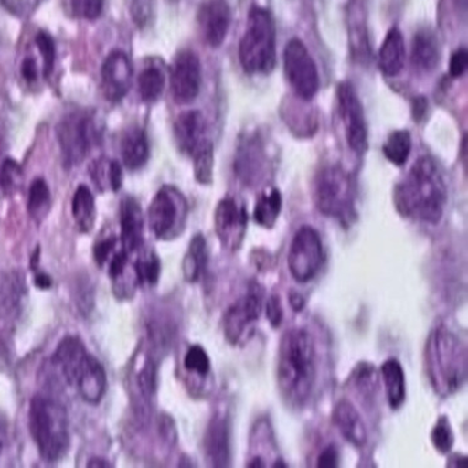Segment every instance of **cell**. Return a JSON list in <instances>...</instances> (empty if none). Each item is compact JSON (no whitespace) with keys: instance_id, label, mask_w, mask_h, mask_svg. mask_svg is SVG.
Returning <instances> with one entry per match:
<instances>
[{"instance_id":"6da1fadb","label":"cell","mask_w":468,"mask_h":468,"mask_svg":"<svg viewBox=\"0 0 468 468\" xmlns=\"http://www.w3.org/2000/svg\"><path fill=\"white\" fill-rule=\"evenodd\" d=\"M394 199L402 217L427 224L440 223L447 189L435 160L427 155L416 160L405 179L396 186Z\"/></svg>"},{"instance_id":"7a4b0ae2","label":"cell","mask_w":468,"mask_h":468,"mask_svg":"<svg viewBox=\"0 0 468 468\" xmlns=\"http://www.w3.org/2000/svg\"><path fill=\"white\" fill-rule=\"evenodd\" d=\"M316 381V348L309 331L292 329L280 343L278 384L283 399L292 408L309 401Z\"/></svg>"},{"instance_id":"3957f363","label":"cell","mask_w":468,"mask_h":468,"mask_svg":"<svg viewBox=\"0 0 468 468\" xmlns=\"http://www.w3.org/2000/svg\"><path fill=\"white\" fill-rule=\"evenodd\" d=\"M425 367L432 388L441 398L456 394L467 380V348L449 327H436L425 347Z\"/></svg>"},{"instance_id":"277c9868","label":"cell","mask_w":468,"mask_h":468,"mask_svg":"<svg viewBox=\"0 0 468 468\" xmlns=\"http://www.w3.org/2000/svg\"><path fill=\"white\" fill-rule=\"evenodd\" d=\"M29 429L40 456L48 463L63 459L69 449V425L64 406L47 395L34 396L29 408Z\"/></svg>"},{"instance_id":"5b68a950","label":"cell","mask_w":468,"mask_h":468,"mask_svg":"<svg viewBox=\"0 0 468 468\" xmlns=\"http://www.w3.org/2000/svg\"><path fill=\"white\" fill-rule=\"evenodd\" d=\"M239 59L248 74H269L276 64V30L269 10L254 6L240 46Z\"/></svg>"},{"instance_id":"8992f818","label":"cell","mask_w":468,"mask_h":468,"mask_svg":"<svg viewBox=\"0 0 468 468\" xmlns=\"http://www.w3.org/2000/svg\"><path fill=\"white\" fill-rule=\"evenodd\" d=\"M314 201L321 214L336 218L344 225H350L356 217L351 177L339 166H327L317 174Z\"/></svg>"},{"instance_id":"52a82bcc","label":"cell","mask_w":468,"mask_h":468,"mask_svg":"<svg viewBox=\"0 0 468 468\" xmlns=\"http://www.w3.org/2000/svg\"><path fill=\"white\" fill-rule=\"evenodd\" d=\"M58 142L65 164L75 165L83 162L99 138V128L93 116L84 112L65 115L57 126Z\"/></svg>"},{"instance_id":"ba28073f","label":"cell","mask_w":468,"mask_h":468,"mask_svg":"<svg viewBox=\"0 0 468 468\" xmlns=\"http://www.w3.org/2000/svg\"><path fill=\"white\" fill-rule=\"evenodd\" d=\"M324 251L319 232L309 225L296 231L290 245L288 266L293 280L306 283L316 278L323 268Z\"/></svg>"},{"instance_id":"9c48e42d","label":"cell","mask_w":468,"mask_h":468,"mask_svg":"<svg viewBox=\"0 0 468 468\" xmlns=\"http://www.w3.org/2000/svg\"><path fill=\"white\" fill-rule=\"evenodd\" d=\"M283 68L297 97L305 101L315 97L320 88L319 71L302 40L293 37L286 44L283 51Z\"/></svg>"},{"instance_id":"30bf717a","label":"cell","mask_w":468,"mask_h":468,"mask_svg":"<svg viewBox=\"0 0 468 468\" xmlns=\"http://www.w3.org/2000/svg\"><path fill=\"white\" fill-rule=\"evenodd\" d=\"M336 95L347 144L354 153L362 155L367 150L368 138L367 119L360 99L353 85L347 81L339 84Z\"/></svg>"},{"instance_id":"8fae6325","label":"cell","mask_w":468,"mask_h":468,"mask_svg":"<svg viewBox=\"0 0 468 468\" xmlns=\"http://www.w3.org/2000/svg\"><path fill=\"white\" fill-rule=\"evenodd\" d=\"M264 290L258 283H252L241 299L229 307L224 317L225 337L229 343L237 345L251 324L256 323L261 314Z\"/></svg>"},{"instance_id":"7c38bea8","label":"cell","mask_w":468,"mask_h":468,"mask_svg":"<svg viewBox=\"0 0 468 468\" xmlns=\"http://www.w3.org/2000/svg\"><path fill=\"white\" fill-rule=\"evenodd\" d=\"M186 210V201L179 191L165 186L154 197L149 207V225L154 235L167 239L174 234Z\"/></svg>"},{"instance_id":"4fadbf2b","label":"cell","mask_w":468,"mask_h":468,"mask_svg":"<svg viewBox=\"0 0 468 468\" xmlns=\"http://www.w3.org/2000/svg\"><path fill=\"white\" fill-rule=\"evenodd\" d=\"M201 85L199 57L191 50H183L174 59L172 91L177 104H190L197 98Z\"/></svg>"},{"instance_id":"5bb4252c","label":"cell","mask_w":468,"mask_h":468,"mask_svg":"<svg viewBox=\"0 0 468 468\" xmlns=\"http://www.w3.org/2000/svg\"><path fill=\"white\" fill-rule=\"evenodd\" d=\"M248 213L231 197H225L215 211V229L225 248L237 250L244 239Z\"/></svg>"},{"instance_id":"9a60e30c","label":"cell","mask_w":468,"mask_h":468,"mask_svg":"<svg viewBox=\"0 0 468 468\" xmlns=\"http://www.w3.org/2000/svg\"><path fill=\"white\" fill-rule=\"evenodd\" d=\"M133 81V67L128 56L122 51H112L101 68V83L105 98L121 101L129 93Z\"/></svg>"},{"instance_id":"2e32d148","label":"cell","mask_w":468,"mask_h":468,"mask_svg":"<svg viewBox=\"0 0 468 468\" xmlns=\"http://www.w3.org/2000/svg\"><path fill=\"white\" fill-rule=\"evenodd\" d=\"M197 22L205 42L211 48L224 43L231 23V10L227 0H207L201 5Z\"/></svg>"},{"instance_id":"e0dca14e","label":"cell","mask_w":468,"mask_h":468,"mask_svg":"<svg viewBox=\"0 0 468 468\" xmlns=\"http://www.w3.org/2000/svg\"><path fill=\"white\" fill-rule=\"evenodd\" d=\"M346 23L351 56L357 63L367 64L371 58V48L364 0H350L347 5Z\"/></svg>"},{"instance_id":"ac0fdd59","label":"cell","mask_w":468,"mask_h":468,"mask_svg":"<svg viewBox=\"0 0 468 468\" xmlns=\"http://www.w3.org/2000/svg\"><path fill=\"white\" fill-rule=\"evenodd\" d=\"M230 423L228 416L217 413L210 420L205 433L204 449L207 459L213 467L230 466L231 461Z\"/></svg>"},{"instance_id":"d6986e66","label":"cell","mask_w":468,"mask_h":468,"mask_svg":"<svg viewBox=\"0 0 468 468\" xmlns=\"http://www.w3.org/2000/svg\"><path fill=\"white\" fill-rule=\"evenodd\" d=\"M177 148L193 156L207 142V122L197 111H187L179 115L174 125Z\"/></svg>"},{"instance_id":"ffe728a7","label":"cell","mask_w":468,"mask_h":468,"mask_svg":"<svg viewBox=\"0 0 468 468\" xmlns=\"http://www.w3.org/2000/svg\"><path fill=\"white\" fill-rule=\"evenodd\" d=\"M81 399L91 405H98L107 391V374L101 362L89 354L83 367L75 376L73 385Z\"/></svg>"},{"instance_id":"44dd1931","label":"cell","mask_w":468,"mask_h":468,"mask_svg":"<svg viewBox=\"0 0 468 468\" xmlns=\"http://www.w3.org/2000/svg\"><path fill=\"white\" fill-rule=\"evenodd\" d=\"M121 241L122 250L132 254L143 244L144 218L142 207L133 197H126L121 207Z\"/></svg>"},{"instance_id":"7402d4cb","label":"cell","mask_w":468,"mask_h":468,"mask_svg":"<svg viewBox=\"0 0 468 468\" xmlns=\"http://www.w3.org/2000/svg\"><path fill=\"white\" fill-rule=\"evenodd\" d=\"M333 422L344 439L355 447H362L367 442V430L362 421L360 412L347 399H341L335 406Z\"/></svg>"},{"instance_id":"603a6c76","label":"cell","mask_w":468,"mask_h":468,"mask_svg":"<svg viewBox=\"0 0 468 468\" xmlns=\"http://www.w3.org/2000/svg\"><path fill=\"white\" fill-rule=\"evenodd\" d=\"M88 351L78 337L68 336L58 345L53 364L61 372L65 381L71 386L77 372L87 360Z\"/></svg>"},{"instance_id":"cb8c5ba5","label":"cell","mask_w":468,"mask_h":468,"mask_svg":"<svg viewBox=\"0 0 468 468\" xmlns=\"http://www.w3.org/2000/svg\"><path fill=\"white\" fill-rule=\"evenodd\" d=\"M405 59L404 37L398 28H392L378 51V68L386 77H396L404 69Z\"/></svg>"},{"instance_id":"d4e9b609","label":"cell","mask_w":468,"mask_h":468,"mask_svg":"<svg viewBox=\"0 0 468 468\" xmlns=\"http://www.w3.org/2000/svg\"><path fill=\"white\" fill-rule=\"evenodd\" d=\"M440 44L435 33L421 29L413 37L411 60L420 71L435 70L440 63Z\"/></svg>"},{"instance_id":"484cf974","label":"cell","mask_w":468,"mask_h":468,"mask_svg":"<svg viewBox=\"0 0 468 468\" xmlns=\"http://www.w3.org/2000/svg\"><path fill=\"white\" fill-rule=\"evenodd\" d=\"M381 376L389 408L395 411L401 409L406 399V378L402 365L396 358H388L382 364Z\"/></svg>"},{"instance_id":"4316f807","label":"cell","mask_w":468,"mask_h":468,"mask_svg":"<svg viewBox=\"0 0 468 468\" xmlns=\"http://www.w3.org/2000/svg\"><path fill=\"white\" fill-rule=\"evenodd\" d=\"M122 156L129 170H138L149 159V144L144 130L132 128L122 139Z\"/></svg>"},{"instance_id":"83f0119b","label":"cell","mask_w":468,"mask_h":468,"mask_svg":"<svg viewBox=\"0 0 468 468\" xmlns=\"http://www.w3.org/2000/svg\"><path fill=\"white\" fill-rule=\"evenodd\" d=\"M24 282L18 274H10L0 282V319L16 320L24 296Z\"/></svg>"},{"instance_id":"f1b7e54d","label":"cell","mask_w":468,"mask_h":468,"mask_svg":"<svg viewBox=\"0 0 468 468\" xmlns=\"http://www.w3.org/2000/svg\"><path fill=\"white\" fill-rule=\"evenodd\" d=\"M209 252H207V240L201 234L191 239L189 249L183 262L184 278L186 282H199L207 270Z\"/></svg>"},{"instance_id":"f546056e","label":"cell","mask_w":468,"mask_h":468,"mask_svg":"<svg viewBox=\"0 0 468 468\" xmlns=\"http://www.w3.org/2000/svg\"><path fill=\"white\" fill-rule=\"evenodd\" d=\"M261 167L262 154L259 143L254 138L246 139L239 146L237 163H235L239 177L251 183L261 172Z\"/></svg>"},{"instance_id":"4dcf8cb0","label":"cell","mask_w":468,"mask_h":468,"mask_svg":"<svg viewBox=\"0 0 468 468\" xmlns=\"http://www.w3.org/2000/svg\"><path fill=\"white\" fill-rule=\"evenodd\" d=\"M71 213L80 231L93 230L95 218H97V207H95L93 194L89 187L80 186L75 190L73 201H71Z\"/></svg>"},{"instance_id":"1f68e13d","label":"cell","mask_w":468,"mask_h":468,"mask_svg":"<svg viewBox=\"0 0 468 468\" xmlns=\"http://www.w3.org/2000/svg\"><path fill=\"white\" fill-rule=\"evenodd\" d=\"M282 197L278 189L265 191L256 201L254 218L260 227L272 229L282 213Z\"/></svg>"},{"instance_id":"d6a6232c","label":"cell","mask_w":468,"mask_h":468,"mask_svg":"<svg viewBox=\"0 0 468 468\" xmlns=\"http://www.w3.org/2000/svg\"><path fill=\"white\" fill-rule=\"evenodd\" d=\"M411 149L412 139L408 130H396L391 133L384 144L386 159L398 166H402L408 162Z\"/></svg>"},{"instance_id":"836d02e7","label":"cell","mask_w":468,"mask_h":468,"mask_svg":"<svg viewBox=\"0 0 468 468\" xmlns=\"http://www.w3.org/2000/svg\"><path fill=\"white\" fill-rule=\"evenodd\" d=\"M139 93L143 101L154 102L158 101L165 87V77L156 67H148L142 71L138 80Z\"/></svg>"},{"instance_id":"e575fe53","label":"cell","mask_w":468,"mask_h":468,"mask_svg":"<svg viewBox=\"0 0 468 468\" xmlns=\"http://www.w3.org/2000/svg\"><path fill=\"white\" fill-rule=\"evenodd\" d=\"M50 190L43 179L33 181L29 189L28 211L36 221H42L50 209Z\"/></svg>"},{"instance_id":"d590c367","label":"cell","mask_w":468,"mask_h":468,"mask_svg":"<svg viewBox=\"0 0 468 468\" xmlns=\"http://www.w3.org/2000/svg\"><path fill=\"white\" fill-rule=\"evenodd\" d=\"M193 159L195 179L197 183L209 186L214 172V148L209 140L194 154Z\"/></svg>"},{"instance_id":"8d00e7d4","label":"cell","mask_w":468,"mask_h":468,"mask_svg":"<svg viewBox=\"0 0 468 468\" xmlns=\"http://www.w3.org/2000/svg\"><path fill=\"white\" fill-rule=\"evenodd\" d=\"M23 172L19 164L12 159H5L0 167V186L5 194H12L22 186Z\"/></svg>"},{"instance_id":"74e56055","label":"cell","mask_w":468,"mask_h":468,"mask_svg":"<svg viewBox=\"0 0 468 468\" xmlns=\"http://www.w3.org/2000/svg\"><path fill=\"white\" fill-rule=\"evenodd\" d=\"M432 445L440 453L446 454L452 450L454 435L446 416H441L431 432Z\"/></svg>"},{"instance_id":"f35d334b","label":"cell","mask_w":468,"mask_h":468,"mask_svg":"<svg viewBox=\"0 0 468 468\" xmlns=\"http://www.w3.org/2000/svg\"><path fill=\"white\" fill-rule=\"evenodd\" d=\"M36 44L40 56L43 58V74L48 78L54 70L56 64V43L49 33L39 32L36 37Z\"/></svg>"},{"instance_id":"ab89813d","label":"cell","mask_w":468,"mask_h":468,"mask_svg":"<svg viewBox=\"0 0 468 468\" xmlns=\"http://www.w3.org/2000/svg\"><path fill=\"white\" fill-rule=\"evenodd\" d=\"M130 16L138 28H146L155 13V0H130Z\"/></svg>"},{"instance_id":"60d3db41","label":"cell","mask_w":468,"mask_h":468,"mask_svg":"<svg viewBox=\"0 0 468 468\" xmlns=\"http://www.w3.org/2000/svg\"><path fill=\"white\" fill-rule=\"evenodd\" d=\"M184 365L187 371L194 372L199 376H207L210 372V358L207 351L199 345L191 346L186 355Z\"/></svg>"},{"instance_id":"b9f144b4","label":"cell","mask_w":468,"mask_h":468,"mask_svg":"<svg viewBox=\"0 0 468 468\" xmlns=\"http://www.w3.org/2000/svg\"><path fill=\"white\" fill-rule=\"evenodd\" d=\"M156 378H158V376H156L155 362L149 358L148 361H145L144 367H143L142 371L139 372L138 378H136L140 394H142L145 401H149L155 395L156 384H158Z\"/></svg>"},{"instance_id":"7bdbcfd3","label":"cell","mask_w":468,"mask_h":468,"mask_svg":"<svg viewBox=\"0 0 468 468\" xmlns=\"http://www.w3.org/2000/svg\"><path fill=\"white\" fill-rule=\"evenodd\" d=\"M378 378H376L375 367L370 364H360L354 372L355 386L362 395L367 396V399H371L372 394L376 391V385H378Z\"/></svg>"},{"instance_id":"ee69618b","label":"cell","mask_w":468,"mask_h":468,"mask_svg":"<svg viewBox=\"0 0 468 468\" xmlns=\"http://www.w3.org/2000/svg\"><path fill=\"white\" fill-rule=\"evenodd\" d=\"M160 261L158 256L152 254L144 260H139L135 264V274L140 282L155 285L160 276Z\"/></svg>"},{"instance_id":"f6af8a7d","label":"cell","mask_w":468,"mask_h":468,"mask_svg":"<svg viewBox=\"0 0 468 468\" xmlns=\"http://www.w3.org/2000/svg\"><path fill=\"white\" fill-rule=\"evenodd\" d=\"M74 15L80 18L95 20L101 16L104 0H70Z\"/></svg>"},{"instance_id":"bcb514c9","label":"cell","mask_w":468,"mask_h":468,"mask_svg":"<svg viewBox=\"0 0 468 468\" xmlns=\"http://www.w3.org/2000/svg\"><path fill=\"white\" fill-rule=\"evenodd\" d=\"M266 316H268L269 323L274 329H278L282 323V305L280 297L276 293L269 297L268 303H266Z\"/></svg>"},{"instance_id":"7dc6e473","label":"cell","mask_w":468,"mask_h":468,"mask_svg":"<svg viewBox=\"0 0 468 468\" xmlns=\"http://www.w3.org/2000/svg\"><path fill=\"white\" fill-rule=\"evenodd\" d=\"M340 464V451L335 445L324 447L317 459V467L336 468Z\"/></svg>"},{"instance_id":"c3c4849f","label":"cell","mask_w":468,"mask_h":468,"mask_svg":"<svg viewBox=\"0 0 468 468\" xmlns=\"http://www.w3.org/2000/svg\"><path fill=\"white\" fill-rule=\"evenodd\" d=\"M468 67V53L466 49L454 51L450 61V74L459 78L466 71Z\"/></svg>"},{"instance_id":"681fc988","label":"cell","mask_w":468,"mask_h":468,"mask_svg":"<svg viewBox=\"0 0 468 468\" xmlns=\"http://www.w3.org/2000/svg\"><path fill=\"white\" fill-rule=\"evenodd\" d=\"M116 239H105V240L99 241L94 248V259L99 265L105 264L107 260L111 258L112 251L115 250Z\"/></svg>"},{"instance_id":"f907efd6","label":"cell","mask_w":468,"mask_h":468,"mask_svg":"<svg viewBox=\"0 0 468 468\" xmlns=\"http://www.w3.org/2000/svg\"><path fill=\"white\" fill-rule=\"evenodd\" d=\"M126 262H128V252L125 250L116 252L112 256L111 265H109V274L112 279L118 280L124 274Z\"/></svg>"},{"instance_id":"816d5d0a","label":"cell","mask_w":468,"mask_h":468,"mask_svg":"<svg viewBox=\"0 0 468 468\" xmlns=\"http://www.w3.org/2000/svg\"><path fill=\"white\" fill-rule=\"evenodd\" d=\"M108 184L112 191H119L122 186V169L118 162L109 163Z\"/></svg>"},{"instance_id":"f5cc1de1","label":"cell","mask_w":468,"mask_h":468,"mask_svg":"<svg viewBox=\"0 0 468 468\" xmlns=\"http://www.w3.org/2000/svg\"><path fill=\"white\" fill-rule=\"evenodd\" d=\"M20 74H22L23 80L27 83H33L37 78V68L36 60L33 58H26L23 60L22 67H20Z\"/></svg>"},{"instance_id":"db71d44e","label":"cell","mask_w":468,"mask_h":468,"mask_svg":"<svg viewBox=\"0 0 468 468\" xmlns=\"http://www.w3.org/2000/svg\"><path fill=\"white\" fill-rule=\"evenodd\" d=\"M6 440H8V423H6V420L0 415V454L5 451Z\"/></svg>"},{"instance_id":"11a10c76","label":"cell","mask_w":468,"mask_h":468,"mask_svg":"<svg viewBox=\"0 0 468 468\" xmlns=\"http://www.w3.org/2000/svg\"><path fill=\"white\" fill-rule=\"evenodd\" d=\"M34 283H36L37 288L48 290L51 288V285H53V280H51L49 275L44 274V272H40V274L36 276Z\"/></svg>"},{"instance_id":"9f6ffc18","label":"cell","mask_w":468,"mask_h":468,"mask_svg":"<svg viewBox=\"0 0 468 468\" xmlns=\"http://www.w3.org/2000/svg\"><path fill=\"white\" fill-rule=\"evenodd\" d=\"M427 109V101L426 99L419 98L416 99L415 104H413V115L415 118L421 119L423 114H425Z\"/></svg>"},{"instance_id":"6f0895ef","label":"cell","mask_w":468,"mask_h":468,"mask_svg":"<svg viewBox=\"0 0 468 468\" xmlns=\"http://www.w3.org/2000/svg\"><path fill=\"white\" fill-rule=\"evenodd\" d=\"M290 305H292L296 313H299V311H302L303 306H305V300H303V297L300 295V293L292 292V295H290Z\"/></svg>"},{"instance_id":"680465c9","label":"cell","mask_w":468,"mask_h":468,"mask_svg":"<svg viewBox=\"0 0 468 468\" xmlns=\"http://www.w3.org/2000/svg\"><path fill=\"white\" fill-rule=\"evenodd\" d=\"M248 466L252 468L266 467V463L264 460H262V457L256 456L249 463Z\"/></svg>"},{"instance_id":"91938a15","label":"cell","mask_w":468,"mask_h":468,"mask_svg":"<svg viewBox=\"0 0 468 468\" xmlns=\"http://www.w3.org/2000/svg\"><path fill=\"white\" fill-rule=\"evenodd\" d=\"M102 459H91L90 463H88V467H108L109 463L107 461L101 463Z\"/></svg>"},{"instance_id":"94428289","label":"cell","mask_w":468,"mask_h":468,"mask_svg":"<svg viewBox=\"0 0 468 468\" xmlns=\"http://www.w3.org/2000/svg\"><path fill=\"white\" fill-rule=\"evenodd\" d=\"M288 464L283 463L282 460H276V463L274 464V467H286Z\"/></svg>"},{"instance_id":"6125c7cd","label":"cell","mask_w":468,"mask_h":468,"mask_svg":"<svg viewBox=\"0 0 468 468\" xmlns=\"http://www.w3.org/2000/svg\"><path fill=\"white\" fill-rule=\"evenodd\" d=\"M459 3L461 5V3H463L464 8H466V5H467V0H459Z\"/></svg>"}]
</instances>
